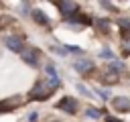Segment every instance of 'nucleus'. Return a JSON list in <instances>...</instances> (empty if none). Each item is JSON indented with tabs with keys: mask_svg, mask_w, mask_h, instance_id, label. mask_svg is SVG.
<instances>
[{
	"mask_svg": "<svg viewBox=\"0 0 130 122\" xmlns=\"http://www.w3.org/2000/svg\"><path fill=\"white\" fill-rule=\"evenodd\" d=\"M53 92H55V87L49 83V79H39L28 96H30V100H49L53 96Z\"/></svg>",
	"mask_w": 130,
	"mask_h": 122,
	"instance_id": "f257e3e1",
	"label": "nucleus"
},
{
	"mask_svg": "<svg viewBox=\"0 0 130 122\" xmlns=\"http://www.w3.org/2000/svg\"><path fill=\"white\" fill-rule=\"evenodd\" d=\"M20 57H22V61H24L26 65H30V67H39V65H41V51H39L37 47H24V51L20 53Z\"/></svg>",
	"mask_w": 130,
	"mask_h": 122,
	"instance_id": "f03ea898",
	"label": "nucleus"
},
{
	"mask_svg": "<svg viewBox=\"0 0 130 122\" xmlns=\"http://www.w3.org/2000/svg\"><path fill=\"white\" fill-rule=\"evenodd\" d=\"M57 110L65 112V114H75L77 112V100L73 96H63L59 102H57Z\"/></svg>",
	"mask_w": 130,
	"mask_h": 122,
	"instance_id": "7ed1b4c3",
	"label": "nucleus"
},
{
	"mask_svg": "<svg viewBox=\"0 0 130 122\" xmlns=\"http://www.w3.org/2000/svg\"><path fill=\"white\" fill-rule=\"evenodd\" d=\"M6 47L12 51V53H22L24 51V39L20 37V35H8L6 37Z\"/></svg>",
	"mask_w": 130,
	"mask_h": 122,
	"instance_id": "20e7f679",
	"label": "nucleus"
},
{
	"mask_svg": "<svg viewBox=\"0 0 130 122\" xmlns=\"http://www.w3.org/2000/svg\"><path fill=\"white\" fill-rule=\"evenodd\" d=\"M65 20H67L69 24H73V28H79V24H91V16H87V14H83V12H75V14L67 16Z\"/></svg>",
	"mask_w": 130,
	"mask_h": 122,
	"instance_id": "39448f33",
	"label": "nucleus"
},
{
	"mask_svg": "<svg viewBox=\"0 0 130 122\" xmlns=\"http://www.w3.org/2000/svg\"><path fill=\"white\" fill-rule=\"evenodd\" d=\"M55 6L59 8V12L67 18V16H71V14H75V10H77V4L75 2H65V0H59V2H55Z\"/></svg>",
	"mask_w": 130,
	"mask_h": 122,
	"instance_id": "423d86ee",
	"label": "nucleus"
},
{
	"mask_svg": "<svg viewBox=\"0 0 130 122\" xmlns=\"http://www.w3.org/2000/svg\"><path fill=\"white\" fill-rule=\"evenodd\" d=\"M22 104V98H12V100H2L0 102V114H6V112H12L14 108H18Z\"/></svg>",
	"mask_w": 130,
	"mask_h": 122,
	"instance_id": "0eeeda50",
	"label": "nucleus"
},
{
	"mask_svg": "<svg viewBox=\"0 0 130 122\" xmlns=\"http://www.w3.org/2000/svg\"><path fill=\"white\" fill-rule=\"evenodd\" d=\"M73 69H75L77 73H81V75H87V73L93 69V63L87 61V59H79V61L73 63Z\"/></svg>",
	"mask_w": 130,
	"mask_h": 122,
	"instance_id": "6e6552de",
	"label": "nucleus"
},
{
	"mask_svg": "<svg viewBox=\"0 0 130 122\" xmlns=\"http://www.w3.org/2000/svg\"><path fill=\"white\" fill-rule=\"evenodd\" d=\"M114 108L118 110V112H130V98H126V96H118V98H114Z\"/></svg>",
	"mask_w": 130,
	"mask_h": 122,
	"instance_id": "1a4fd4ad",
	"label": "nucleus"
},
{
	"mask_svg": "<svg viewBox=\"0 0 130 122\" xmlns=\"http://www.w3.org/2000/svg\"><path fill=\"white\" fill-rule=\"evenodd\" d=\"M118 79H120V73H116V71H112V69L106 67V71L102 75V81L108 83V85H114V83H118Z\"/></svg>",
	"mask_w": 130,
	"mask_h": 122,
	"instance_id": "9d476101",
	"label": "nucleus"
},
{
	"mask_svg": "<svg viewBox=\"0 0 130 122\" xmlns=\"http://www.w3.org/2000/svg\"><path fill=\"white\" fill-rule=\"evenodd\" d=\"M30 14H32V18H35V22H37V24L49 26V22H51V20H49V16H47V14L43 12V10H39V8H37V10H32Z\"/></svg>",
	"mask_w": 130,
	"mask_h": 122,
	"instance_id": "9b49d317",
	"label": "nucleus"
},
{
	"mask_svg": "<svg viewBox=\"0 0 130 122\" xmlns=\"http://www.w3.org/2000/svg\"><path fill=\"white\" fill-rule=\"evenodd\" d=\"M118 26H120V33H122V39H124V43L130 39V20L128 18H120L118 20Z\"/></svg>",
	"mask_w": 130,
	"mask_h": 122,
	"instance_id": "f8f14e48",
	"label": "nucleus"
},
{
	"mask_svg": "<svg viewBox=\"0 0 130 122\" xmlns=\"http://www.w3.org/2000/svg\"><path fill=\"white\" fill-rule=\"evenodd\" d=\"M93 24L98 26V30H100V33H108V30H110V22H108L106 18H95V20H93Z\"/></svg>",
	"mask_w": 130,
	"mask_h": 122,
	"instance_id": "ddd939ff",
	"label": "nucleus"
},
{
	"mask_svg": "<svg viewBox=\"0 0 130 122\" xmlns=\"http://www.w3.org/2000/svg\"><path fill=\"white\" fill-rule=\"evenodd\" d=\"M106 67L112 69V71H116V73H122V71H124V63H120V61H112V63H108Z\"/></svg>",
	"mask_w": 130,
	"mask_h": 122,
	"instance_id": "4468645a",
	"label": "nucleus"
},
{
	"mask_svg": "<svg viewBox=\"0 0 130 122\" xmlns=\"http://www.w3.org/2000/svg\"><path fill=\"white\" fill-rule=\"evenodd\" d=\"M65 53H75V55H81L83 49L77 47V45H65Z\"/></svg>",
	"mask_w": 130,
	"mask_h": 122,
	"instance_id": "2eb2a0df",
	"label": "nucleus"
},
{
	"mask_svg": "<svg viewBox=\"0 0 130 122\" xmlns=\"http://www.w3.org/2000/svg\"><path fill=\"white\" fill-rule=\"evenodd\" d=\"M95 94H98L104 102H106V100H110V96H112V94H110V89H104V87H95Z\"/></svg>",
	"mask_w": 130,
	"mask_h": 122,
	"instance_id": "dca6fc26",
	"label": "nucleus"
},
{
	"mask_svg": "<svg viewBox=\"0 0 130 122\" xmlns=\"http://www.w3.org/2000/svg\"><path fill=\"white\" fill-rule=\"evenodd\" d=\"M85 114H87L89 118H100V116H102V110H98V108H93V106H89V108L85 110Z\"/></svg>",
	"mask_w": 130,
	"mask_h": 122,
	"instance_id": "f3484780",
	"label": "nucleus"
},
{
	"mask_svg": "<svg viewBox=\"0 0 130 122\" xmlns=\"http://www.w3.org/2000/svg\"><path fill=\"white\" fill-rule=\"evenodd\" d=\"M45 71L49 73V77H59V75H57V69H55L53 63H45Z\"/></svg>",
	"mask_w": 130,
	"mask_h": 122,
	"instance_id": "a211bd4d",
	"label": "nucleus"
},
{
	"mask_svg": "<svg viewBox=\"0 0 130 122\" xmlns=\"http://www.w3.org/2000/svg\"><path fill=\"white\" fill-rule=\"evenodd\" d=\"M75 89H77L79 94H83V96H87V98H91V89H89V87H85L83 83H77V85H75Z\"/></svg>",
	"mask_w": 130,
	"mask_h": 122,
	"instance_id": "6ab92c4d",
	"label": "nucleus"
},
{
	"mask_svg": "<svg viewBox=\"0 0 130 122\" xmlns=\"http://www.w3.org/2000/svg\"><path fill=\"white\" fill-rule=\"evenodd\" d=\"M100 57H102V59H110V61H112V59H114V53H112L110 49H102V51H100Z\"/></svg>",
	"mask_w": 130,
	"mask_h": 122,
	"instance_id": "aec40b11",
	"label": "nucleus"
},
{
	"mask_svg": "<svg viewBox=\"0 0 130 122\" xmlns=\"http://www.w3.org/2000/svg\"><path fill=\"white\" fill-rule=\"evenodd\" d=\"M51 51H53V53H57V55H67V53H65V49H59V47H51Z\"/></svg>",
	"mask_w": 130,
	"mask_h": 122,
	"instance_id": "412c9836",
	"label": "nucleus"
},
{
	"mask_svg": "<svg viewBox=\"0 0 130 122\" xmlns=\"http://www.w3.org/2000/svg\"><path fill=\"white\" fill-rule=\"evenodd\" d=\"M37 118H39V112H30V114H28V120H30V122H35Z\"/></svg>",
	"mask_w": 130,
	"mask_h": 122,
	"instance_id": "4be33fe9",
	"label": "nucleus"
},
{
	"mask_svg": "<svg viewBox=\"0 0 130 122\" xmlns=\"http://www.w3.org/2000/svg\"><path fill=\"white\" fill-rule=\"evenodd\" d=\"M106 122H122V120H118V118H114V116H108Z\"/></svg>",
	"mask_w": 130,
	"mask_h": 122,
	"instance_id": "5701e85b",
	"label": "nucleus"
}]
</instances>
